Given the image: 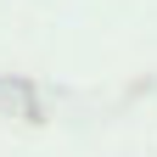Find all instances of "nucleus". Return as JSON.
<instances>
[]
</instances>
